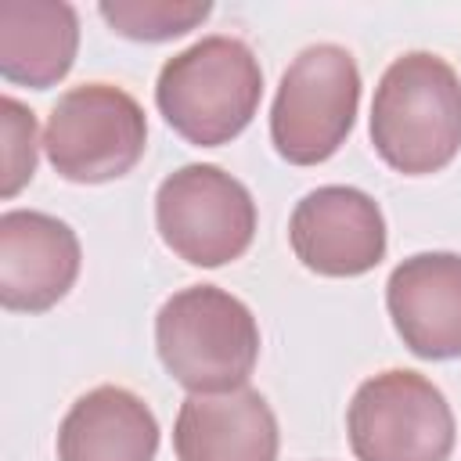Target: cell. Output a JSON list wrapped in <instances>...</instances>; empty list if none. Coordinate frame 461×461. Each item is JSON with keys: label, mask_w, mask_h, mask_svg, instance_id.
<instances>
[{"label": "cell", "mask_w": 461, "mask_h": 461, "mask_svg": "<svg viewBox=\"0 0 461 461\" xmlns=\"http://www.w3.org/2000/svg\"><path fill=\"white\" fill-rule=\"evenodd\" d=\"M371 144L403 176H429L461 151V76L432 50L396 58L371 101Z\"/></svg>", "instance_id": "cell-1"}, {"label": "cell", "mask_w": 461, "mask_h": 461, "mask_svg": "<svg viewBox=\"0 0 461 461\" xmlns=\"http://www.w3.org/2000/svg\"><path fill=\"white\" fill-rule=\"evenodd\" d=\"M263 97V68L238 36H202L173 54L155 79L162 119L198 148L234 140L256 115Z\"/></svg>", "instance_id": "cell-2"}, {"label": "cell", "mask_w": 461, "mask_h": 461, "mask_svg": "<svg viewBox=\"0 0 461 461\" xmlns=\"http://www.w3.org/2000/svg\"><path fill=\"white\" fill-rule=\"evenodd\" d=\"M155 349L169 378L187 393H230L249 385L256 371L259 324L238 295L191 285L162 303Z\"/></svg>", "instance_id": "cell-3"}, {"label": "cell", "mask_w": 461, "mask_h": 461, "mask_svg": "<svg viewBox=\"0 0 461 461\" xmlns=\"http://www.w3.org/2000/svg\"><path fill=\"white\" fill-rule=\"evenodd\" d=\"M360 108V68L339 43H313L292 58L270 108L274 151L292 166L328 162Z\"/></svg>", "instance_id": "cell-4"}, {"label": "cell", "mask_w": 461, "mask_h": 461, "mask_svg": "<svg viewBox=\"0 0 461 461\" xmlns=\"http://www.w3.org/2000/svg\"><path fill=\"white\" fill-rule=\"evenodd\" d=\"M148 148V119L115 83H83L58 97L43 126V151L58 176L104 184L126 176Z\"/></svg>", "instance_id": "cell-5"}, {"label": "cell", "mask_w": 461, "mask_h": 461, "mask_svg": "<svg viewBox=\"0 0 461 461\" xmlns=\"http://www.w3.org/2000/svg\"><path fill=\"white\" fill-rule=\"evenodd\" d=\"M155 227L173 256L191 267H223L256 238L249 187L209 162L173 169L155 191Z\"/></svg>", "instance_id": "cell-6"}, {"label": "cell", "mask_w": 461, "mask_h": 461, "mask_svg": "<svg viewBox=\"0 0 461 461\" xmlns=\"http://www.w3.org/2000/svg\"><path fill=\"white\" fill-rule=\"evenodd\" d=\"M346 432L357 461H447L454 411L425 375L393 367L357 385Z\"/></svg>", "instance_id": "cell-7"}, {"label": "cell", "mask_w": 461, "mask_h": 461, "mask_svg": "<svg viewBox=\"0 0 461 461\" xmlns=\"http://www.w3.org/2000/svg\"><path fill=\"white\" fill-rule=\"evenodd\" d=\"M295 259L321 277H360L385 259V216L371 194L328 184L299 198L288 220Z\"/></svg>", "instance_id": "cell-8"}, {"label": "cell", "mask_w": 461, "mask_h": 461, "mask_svg": "<svg viewBox=\"0 0 461 461\" xmlns=\"http://www.w3.org/2000/svg\"><path fill=\"white\" fill-rule=\"evenodd\" d=\"M76 230L36 209L0 216V306L14 313H43L58 306L79 277Z\"/></svg>", "instance_id": "cell-9"}, {"label": "cell", "mask_w": 461, "mask_h": 461, "mask_svg": "<svg viewBox=\"0 0 461 461\" xmlns=\"http://www.w3.org/2000/svg\"><path fill=\"white\" fill-rule=\"evenodd\" d=\"M385 306L403 346L421 360L461 357V256L418 252L393 267Z\"/></svg>", "instance_id": "cell-10"}, {"label": "cell", "mask_w": 461, "mask_h": 461, "mask_svg": "<svg viewBox=\"0 0 461 461\" xmlns=\"http://www.w3.org/2000/svg\"><path fill=\"white\" fill-rule=\"evenodd\" d=\"M277 418L263 393H191L173 421L176 461H277Z\"/></svg>", "instance_id": "cell-11"}, {"label": "cell", "mask_w": 461, "mask_h": 461, "mask_svg": "<svg viewBox=\"0 0 461 461\" xmlns=\"http://www.w3.org/2000/svg\"><path fill=\"white\" fill-rule=\"evenodd\" d=\"M155 454L158 421L151 407L122 385L83 393L58 429V461H155Z\"/></svg>", "instance_id": "cell-12"}, {"label": "cell", "mask_w": 461, "mask_h": 461, "mask_svg": "<svg viewBox=\"0 0 461 461\" xmlns=\"http://www.w3.org/2000/svg\"><path fill=\"white\" fill-rule=\"evenodd\" d=\"M79 50V18L65 0L0 4V76L7 83L47 90L61 83Z\"/></svg>", "instance_id": "cell-13"}, {"label": "cell", "mask_w": 461, "mask_h": 461, "mask_svg": "<svg viewBox=\"0 0 461 461\" xmlns=\"http://www.w3.org/2000/svg\"><path fill=\"white\" fill-rule=\"evenodd\" d=\"M97 14L112 32L137 43H162L198 29L209 14V0H101Z\"/></svg>", "instance_id": "cell-14"}, {"label": "cell", "mask_w": 461, "mask_h": 461, "mask_svg": "<svg viewBox=\"0 0 461 461\" xmlns=\"http://www.w3.org/2000/svg\"><path fill=\"white\" fill-rule=\"evenodd\" d=\"M0 130H4V173H0V194L14 198L36 173V115L18 101L4 97L0 101Z\"/></svg>", "instance_id": "cell-15"}]
</instances>
